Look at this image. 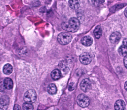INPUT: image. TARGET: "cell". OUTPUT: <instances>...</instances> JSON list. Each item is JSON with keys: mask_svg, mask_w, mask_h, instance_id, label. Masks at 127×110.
Returning a JSON list of instances; mask_svg holds the SVG:
<instances>
[{"mask_svg": "<svg viewBox=\"0 0 127 110\" xmlns=\"http://www.w3.org/2000/svg\"><path fill=\"white\" fill-rule=\"evenodd\" d=\"M80 25V21L78 18L72 17L68 22L63 23L62 27L63 29L69 32H76L78 30Z\"/></svg>", "mask_w": 127, "mask_h": 110, "instance_id": "cell-1", "label": "cell"}, {"mask_svg": "<svg viewBox=\"0 0 127 110\" xmlns=\"http://www.w3.org/2000/svg\"><path fill=\"white\" fill-rule=\"evenodd\" d=\"M58 41L59 43L63 45L69 44L72 39L71 35L67 32L61 33L58 36Z\"/></svg>", "mask_w": 127, "mask_h": 110, "instance_id": "cell-2", "label": "cell"}, {"mask_svg": "<svg viewBox=\"0 0 127 110\" xmlns=\"http://www.w3.org/2000/svg\"><path fill=\"white\" fill-rule=\"evenodd\" d=\"M37 94L36 91L33 90L27 91L24 95V100L25 102L28 103H34L37 99Z\"/></svg>", "mask_w": 127, "mask_h": 110, "instance_id": "cell-3", "label": "cell"}, {"mask_svg": "<svg viewBox=\"0 0 127 110\" xmlns=\"http://www.w3.org/2000/svg\"><path fill=\"white\" fill-rule=\"evenodd\" d=\"M76 102L79 106L84 108L88 106L90 103L89 98L84 94H81L78 96Z\"/></svg>", "mask_w": 127, "mask_h": 110, "instance_id": "cell-4", "label": "cell"}, {"mask_svg": "<svg viewBox=\"0 0 127 110\" xmlns=\"http://www.w3.org/2000/svg\"><path fill=\"white\" fill-rule=\"evenodd\" d=\"M79 59L82 64L87 65L91 62L92 59V56L91 54L88 53H84L80 55Z\"/></svg>", "mask_w": 127, "mask_h": 110, "instance_id": "cell-5", "label": "cell"}, {"mask_svg": "<svg viewBox=\"0 0 127 110\" xmlns=\"http://www.w3.org/2000/svg\"><path fill=\"white\" fill-rule=\"evenodd\" d=\"M81 89L84 92H87L91 87V82L88 79H85L80 84Z\"/></svg>", "mask_w": 127, "mask_h": 110, "instance_id": "cell-6", "label": "cell"}, {"mask_svg": "<svg viewBox=\"0 0 127 110\" xmlns=\"http://www.w3.org/2000/svg\"><path fill=\"white\" fill-rule=\"evenodd\" d=\"M121 38V35L119 32H116L113 33L110 37V40L112 44L117 43L120 40Z\"/></svg>", "mask_w": 127, "mask_h": 110, "instance_id": "cell-7", "label": "cell"}, {"mask_svg": "<svg viewBox=\"0 0 127 110\" xmlns=\"http://www.w3.org/2000/svg\"><path fill=\"white\" fill-rule=\"evenodd\" d=\"M9 103V98L8 96H4L0 99V109H6Z\"/></svg>", "mask_w": 127, "mask_h": 110, "instance_id": "cell-8", "label": "cell"}, {"mask_svg": "<svg viewBox=\"0 0 127 110\" xmlns=\"http://www.w3.org/2000/svg\"><path fill=\"white\" fill-rule=\"evenodd\" d=\"M93 40L92 38L89 36H85L82 38L81 43L85 46H90L93 43Z\"/></svg>", "mask_w": 127, "mask_h": 110, "instance_id": "cell-9", "label": "cell"}, {"mask_svg": "<svg viewBox=\"0 0 127 110\" xmlns=\"http://www.w3.org/2000/svg\"><path fill=\"white\" fill-rule=\"evenodd\" d=\"M126 105L124 101L119 100L116 101L114 104V109L116 110H123L125 109Z\"/></svg>", "mask_w": 127, "mask_h": 110, "instance_id": "cell-10", "label": "cell"}, {"mask_svg": "<svg viewBox=\"0 0 127 110\" xmlns=\"http://www.w3.org/2000/svg\"><path fill=\"white\" fill-rule=\"evenodd\" d=\"M69 4L70 7L72 9L77 10L80 6V2L79 0H69Z\"/></svg>", "mask_w": 127, "mask_h": 110, "instance_id": "cell-11", "label": "cell"}, {"mask_svg": "<svg viewBox=\"0 0 127 110\" xmlns=\"http://www.w3.org/2000/svg\"><path fill=\"white\" fill-rule=\"evenodd\" d=\"M51 76L53 80H58L61 77V72L58 69H55L51 72Z\"/></svg>", "mask_w": 127, "mask_h": 110, "instance_id": "cell-12", "label": "cell"}, {"mask_svg": "<svg viewBox=\"0 0 127 110\" xmlns=\"http://www.w3.org/2000/svg\"><path fill=\"white\" fill-rule=\"evenodd\" d=\"M3 83L6 89L10 90L13 88V82L12 79L10 78H5L3 80Z\"/></svg>", "mask_w": 127, "mask_h": 110, "instance_id": "cell-13", "label": "cell"}, {"mask_svg": "<svg viewBox=\"0 0 127 110\" xmlns=\"http://www.w3.org/2000/svg\"><path fill=\"white\" fill-rule=\"evenodd\" d=\"M102 30L101 26H97L94 30L93 33L96 38L99 39L102 35Z\"/></svg>", "mask_w": 127, "mask_h": 110, "instance_id": "cell-14", "label": "cell"}, {"mask_svg": "<svg viewBox=\"0 0 127 110\" xmlns=\"http://www.w3.org/2000/svg\"><path fill=\"white\" fill-rule=\"evenodd\" d=\"M13 67L12 65L9 64H6L4 65L3 68V72L5 74L9 75L12 73Z\"/></svg>", "mask_w": 127, "mask_h": 110, "instance_id": "cell-15", "label": "cell"}, {"mask_svg": "<svg viewBox=\"0 0 127 110\" xmlns=\"http://www.w3.org/2000/svg\"><path fill=\"white\" fill-rule=\"evenodd\" d=\"M47 91L51 95L56 94L57 93V88L55 85L54 84H50L47 88Z\"/></svg>", "mask_w": 127, "mask_h": 110, "instance_id": "cell-16", "label": "cell"}, {"mask_svg": "<svg viewBox=\"0 0 127 110\" xmlns=\"http://www.w3.org/2000/svg\"><path fill=\"white\" fill-rule=\"evenodd\" d=\"M88 2L91 5L98 7L104 3L105 0H88Z\"/></svg>", "mask_w": 127, "mask_h": 110, "instance_id": "cell-17", "label": "cell"}, {"mask_svg": "<svg viewBox=\"0 0 127 110\" xmlns=\"http://www.w3.org/2000/svg\"><path fill=\"white\" fill-rule=\"evenodd\" d=\"M127 46L122 45L120 46L118 49V52L120 55L125 56L127 55Z\"/></svg>", "mask_w": 127, "mask_h": 110, "instance_id": "cell-18", "label": "cell"}, {"mask_svg": "<svg viewBox=\"0 0 127 110\" xmlns=\"http://www.w3.org/2000/svg\"><path fill=\"white\" fill-rule=\"evenodd\" d=\"M23 110H33L34 106L32 103L25 102L23 104Z\"/></svg>", "mask_w": 127, "mask_h": 110, "instance_id": "cell-19", "label": "cell"}, {"mask_svg": "<svg viewBox=\"0 0 127 110\" xmlns=\"http://www.w3.org/2000/svg\"><path fill=\"white\" fill-rule=\"evenodd\" d=\"M5 86L3 83V80L2 79H0V92H2L5 90Z\"/></svg>", "mask_w": 127, "mask_h": 110, "instance_id": "cell-20", "label": "cell"}, {"mask_svg": "<svg viewBox=\"0 0 127 110\" xmlns=\"http://www.w3.org/2000/svg\"><path fill=\"white\" fill-rule=\"evenodd\" d=\"M74 88H75V86H74V83L73 82H71L69 84L68 89L70 91H72L74 90Z\"/></svg>", "mask_w": 127, "mask_h": 110, "instance_id": "cell-21", "label": "cell"}, {"mask_svg": "<svg viewBox=\"0 0 127 110\" xmlns=\"http://www.w3.org/2000/svg\"><path fill=\"white\" fill-rule=\"evenodd\" d=\"M14 110H20V106L19 105L16 104V105H15L14 106Z\"/></svg>", "mask_w": 127, "mask_h": 110, "instance_id": "cell-22", "label": "cell"}, {"mask_svg": "<svg viewBox=\"0 0 127 110\" xmlns=\"http://www.w3.org/2000/svg\"><path fill=\"white\" fill-rule=\"evenodd\" d=\"M127 56H124V64L125 67L126 68H127Z\"/></svg>", "mask_w": 127, "mask_h": 110, "instance_id": "cell-23", "label": "cell"}, {"mask_svg": "<svg viewBox=\"0 0 127 110\" xmlns=\"http://www.w3.org/2000/svg\"><path fill=\"white\" fill-rule=\"evenodd\" d=\"M123 44L125 46H127V40L126 39H124L123 41Z\"/></svg>", "mask_w": 127, "mask_h": 110, "instance_id": "cell-24", "label": "cell"}, {"mask_svg": "<svg viewBox=\"0 0 127 110\" xmlns=\"http://www.w3.org/2000/svg\"><path fill=\"white\" fill-rule=\"evenodd\" d=\"M124 86H125V88L126 90L127 91V82H126Z\"/></svg>", "mask_w": 127, "mask_h": 110, "instance_id": "cell-25", "label": "cell"}, {"mask_svg": "<svg viewBox=\"0 0 127 110\" xmlns=\"http://www.w3.org/2000/svg\"><path fill=\"white\" fill-rule=\"evenodd\" d=\"M126 12H127V8L125 10V12H124V14H125V15L126 17L127 16V14H126Z\"/></svg>", "mask_w": 127, "mask_h": 110, "instance_id": "cell-26", "label": "cell"}, {"mask_svg": "<svg viewBox=\"0 0 127 110\" xmlns=\"http://www.w3.org/2000/svg\"></svg>", "mask_w": 127, "mask_h": 110, "instance_id": "cell-27", "label": "cell"}]
</instances>
